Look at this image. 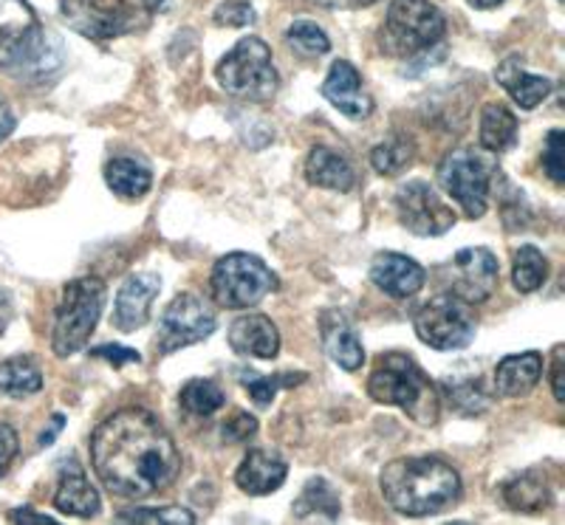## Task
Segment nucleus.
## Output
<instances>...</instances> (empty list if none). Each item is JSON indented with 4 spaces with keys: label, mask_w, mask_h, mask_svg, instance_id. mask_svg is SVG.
<instances>
[{
    "label": "nucleus",
    "mask_w": 565,
    "mask_h": 525,
    "mask_svg": "<svg viewBox=\"0 0 565 525\" xmlns=\"http://www.w3.org/2000/svg\"><path fill=\"white\" fill-rule=\"evenodd\" d=\"M105 181H108L116 195L134 201L148 195L150 184H153V173L148 170V164L130 159V156H119V159H110L105 164Z\"/></svg>",
    "instance_id": "nucleus-27"
},
{
    "label": "nucleus",
    "mask_w": 565,
    "mask_h": 525,
    "mask_svg": "<svg viewBox=\"0 0 565 525\" xmlns=\"http://www.w3.org/2000/svg\"><path fill=\"white\" fill-rule=\"evenodd\" d=\"M18 452H20V438L18 432H14V427L0 424V478L9 472V467H12V461L18 458Z\"/></svg>",
    "instance_id": "nucleus-41"
},
{
    "label": "nucleus",
    "mask_w": 565,
    "mask_h": 525,
    "mask_svg": "<svg viewBox=\"0 0 565 525\" xmlns=\"http://www.w3.org/2000/svg\"><path fill=\"white\" fill-rule=\"evenodd\" d=\"M322 97L334 105L340 114H345L348 119H356V122L373 114V99L365 85H362V74L348 60H337L331 65L326 83H322Z\"/></svg>",
    "instance_id": "nucleus-15"
},
{
    "label": "nucleus",
    "mask_w": 565,
    "mask_h": 525,
    "mask_svg": "<svg viewBox=\"0 0 565 525\" xmlns=\"http://www.w3.org/2000/svg\"><path fill=\"white\" fill-rule=\"evenodd\" d=\"M12 523H40V525H52L54 517H49V514L32 512V506H23V508H14V512H12Z\"/></svg>",
    "instance_id": "nucleus-44"
},
{
    "label": "nucleus",
    "mask_w": 565,
    "mask_h": 525,
    "mask_svg": "<svg viewBox=\"0 0 565 525\" xmlns=\"http://www.w3.org/2000/svg\"><path fill=\"white\" fill-rule=\"evenodd\" d=\"M543 378V356L537 351L512 353L494 367V393L503 398H523Z\"/></svg>",
    "instance_id": "nucleus-22"
},
{
    "label": "nucleus",
    "mask_w": 565,
    "mask_h": 525,
    "mask_svg": "<svg viewBox=\"0 0 565 525\" xmlns=\"http://www.w3.org/2000/svg\"><path fill=\"white\" fill-rule=\"evenodd\" d=\"M371 280L376 289L385 291L393 300H407L424 289L427 269L413 257L398 255V251H380L371 262Z\"/></svg>",
    "instance_id": "nucleus-17"
},
{
    "label": "nucleus",
    "mask_w": 565,
    "mask_h": 525,
    "mask_svg": "<svg viewBox=\"0 0 565 525\" xmlns=\"http://www.w3.org/2000/svg\"><path fill=\"white\" fill-rule=\"evenodd\" d=\"M472 7L476 9H494V7H501L503 0H469Z\"/></svg>",
    "instance_id": "nucleus-47"
},
{
    "label": "nucleus",
    "mask_w": 565,
    "mask_h": 525,
    "mask_svg": "<svg viewBox=\"0 0 565 525\" xmlns=\"http://www.w3.org/2000/svg\"><path fill=\"white\" fill-rule=\"evenodd\" d=\"M494 77H498V83H501V88L507 90L509 97L526 110L537 108V105L554 90L552 79L526 71V65H523L521 57L503 60V63L498 65V71H494Z\"/></svg>",
    "instance_id": "nucleus-23"
},
{
    "label": "nucleus",
    "mask_w": 565,
    "mask_h": 525,
    "mask_svg": "<svg viewBox=\"0 0 565 525\" xmlns=\"http://www.w3.org/2000/svg\"><path fill=\"white\" fill-rule=\"evenodd\" d=\"M215 328H218V317L201 297L179 294L161 314L156 347H159V353H175L181 347L210 340Z\"/></svg>",
    "instance_id": "nucleus-11"
},
{
    "label": "nucleus",
    "mask_w": 565,
    "mask_h": 525,
    "mask_svg": "<svg viewBox=\"0 0 565 525\" xmlns=\"http://www.w3.org/2000/svg\"><path fill=\"white\" fill-rule=\"evenodd\" d=\"M340 512V494L326 478H311L295 500V519L300 523H337Z\"/></svg>",
    "instance_id": "nucleus-25"
},
{
    "label": "nucleus",
    "mask_w": 565,
    "mask_h": 525,
    "mask_svg": "<svg viewBox=\"0 0 565 525\" xmlns=\"http://www.w3.org/2000/svg\"><path fill=\"white\" fill-rule=\"evenodd\" d=\"M320 336L328 360L340 365L342 371L356 373L365 365V347H362V340L356 336V328L351 325V320L342 311H322Z\"/></svg>",
    "instance_id": "nucleus-18"
},
{
    "label": "nucleus",
    "mask_w": 565,
    "mask_h": 525,
    "mask_svg": "<svg viewBox=\"0 0 565 525\" xmlns=\"http://www.w3.org/2000/svg\"><path fill=\"white\" fill-rule=\"evenodd\" d=\"M90 356H97V360L110 362L114 367H122V365H139L141 356L134 351V347H125V345H99V347H90Z\"/></svg>",
    "instance_id": "nucleus-40"
},
{
    "label": "nucleus",
    "mask_w": 565,
    "mask_h": 525,
    "mask_svg": "<svg viewBox=\"0 0 565 525\" xmlns=\"http://www.w3.org/2000/svg\"><path fill=\"white\" fill-rule=\"evenodd\" d=\"M503 500L514 512H543L552 503L548 483L534 472H523L503 486Z\"/></svg>",
    "instance_id": "nucleus-29"
},
{
    "label": "nucleus",
    "mask_w": 565,
    "mask_h": 525,
    "mask_svg": "<svg viewBox=\"0 0 565 525\" xmlns=\"http://www.w3.org/2000/svg\"><path fill=\"white\" fill-rule=\"evenodd\" d=\"M447 34V20L430 0H393L387 7L382 43L396 57H418L436 49Z\"/></svg>",
    "instance_id": "nucleus-7"
},
{
    "label": "nucleus",
    "mask_w": 565,
    "mask_h": 525,
    "mask_svg": "<svg viewBox=\"0 0 565 525\" xmlns=\"http://www.w3.org/2000/svg\"><path fill=\"white\" fill-rule=\"evenodd\" d=\"M492 161L476 148H456L438 164V184L467 218H483L489 210V184H492Z\"/></svg>",
    "instance_id": "nucleus-10"
},
{
    "label": "nucleus",
    "mask_w": 565,
    "mask_h": 525,
    "mask_svg": "<svg viewBox=\"0 0 565 525\" xmlns=\"http://www.w3.org/2000/svg\"><path fill=\"white\" fill-rule=\"evenodd\" d=\"M563 373H565V362H563V347H554V365H552V393H554V398H557V401H565Z\"/></svg>",
    "instance_id": "nucleus-42"
},
{
    "label": "nucleus",
    "mask_w": 565,
    "mask_h": 525,
    "mask_svg": "<svg viewBox=\"0 0 565 525\" xmlns=\"http://www.w3.org/2000/svg\"><path fill=\"white\" fill-rule=\"evenodd\" d=\"M413 159H416V144H413L411 136L402 133L380 141V144L371 150L373 170L380 175H385V179H393V175H398L402 170H407V167L413 164Z\"/></svg>",
    "instance_id": "nucleus-31"
},
{
    "label": "nucleus",
    "mask_w": 565,
    "mask_h": 525,
    "mask_svg": "<svg viewBox=\"0 0 565 525\" xmlns=\"http://www.w3.org/2000/svg\"><path fill=\"white\" fill-rule=\"evenodd\" d=\"M99 506H103L99 492L85 478V469L74 458L63 461L57 492H54V508L60 514H74V517H97Z\"/></svg>",
    "instance_id": "nucleus-21"
},
{
    "label": "nucleus",
    "mask_w": 565,
    "mask_h": 525,
    "mask_svg": "<svg viewBox=\"0 0 565 525\" xmlns=\"http://www.w3.org/2000/svg\"><path fill=\"white\" fill-rule=\"evenodd\" d=\"M212 297L221 308L241 311L252 308L277 291V275L257 255L249 251H232L224 255L210 277Z\"/></svg>",
    "instance_id": "nucleus-8"
},
{
    "label": "nucleus",
    "mask_w": 565,
    "mask_h": 525,
    "mask_svg": "<svg viewBox=\"0 0 565 525\" xmlns=\"http://www.w3.org/2000/svg\"><path fill=\"white\" fill-rule=\"evenodd\" d=\"M226 404L224 390L212 378H190L179 393V407L186 416L210 418Z\"/></svg>",
    "instance_id": "nucleus-30"
},
{
    "label": "nucleus",
    "mask_w": 565,
    "mask_h": 525,
    "mask_svg": "<svg viewBox=\"0 0 565 525\" xmlns=\"http://www.w3.org/2000/svg\"><path fill=\"white\" fill-rule=\"evenodd\" d=\"M255 432H257V418L244 410L232 413V418H226L224 427H221V438H224L226 443H244L249 441Z\"/></svg>",
    "instance_id": "nucleus-39"
},
{
    "label": "nucleus",
    "mask_w": 565,
    "mask_h": 525,
    "mask_svg": "<svg viewBox=\"0 0 565 525\" xmlns=\"http://www.w3.org/2000/svg\"><path fill=\"white\" fill-rule=\"evenodd\" d=\"M14 125H18V119H14L12 108L7 105V99L0 97V141H7L14 133Z\"/></svg>",
    "instance_id": "nucleus-43"
},
{
    "label": "nucleus",
    "mask_w": 565,
    "mask_h": 525,
    "mask_svg": "<svg viewBox=\"0 0 565 525\" xmlns=\"http://www.w3.org/2000/svg\"><path fill=\"white\" fill-rule=\"evenodd\" d=\"M498 277H501V266L498 257L483 246H469L461 249L450 262V286L452 294L467 300L469 306L487 302L498 289Z\"/></svg>",
    "instance_id": "nucleus-14"
},
{
    "label": "nucleus",
    "mask_w": 565,
    "mask_h": 525,
    "mask_svg": "<svg viewBox=\"0 0 565 525\" xmlns=\"http://www.w3.org/2000/svg\"><path fill=\"white\" fill-rule=\"evenodd\" d=\"M90 467L110 494L145 500L175 483L181 452L153 413L125 407L94 429Z\"/></svg>",
    "instance_id": "nucleus-1"
},
{
    "label": "nucleus",
    "mask_w": 565,
    "mask_h": 525,
    "mask_svg": "<svg viewBox=\"0 0 565 525\" xmlns=\"http://www.w3.org/2000/svg\"><path fill=\"white\" fill-rule=\"evenodd\" d=\"M289 474V463L282 461L271 449H249L244 463L235 472V483L241 492L252 494V497H264V494L277 492L286 483Z\"/></svg>",
    "instance_id": "nucleus-19"
},
{
    "label": "nucleus",
    "mask_w": 565,
    "mask_h": 525,
    "mask_svg": "<svg viewBox=\"0 0 565 525\" xmlns=\"http://www.w3.org/2000/svg\"><path fill=\"white\" fill-rule=\"evenodd\" d=\"M367 396L387 407L405 410L413 421L424 427H433L441 413L436 385L407 353H382L367 378Z\"/></svg>",
    "instance_id": "nucleus-4"
},
{
    "label": "nucleus",
    "mask_w": 565,
    "mask_h": 525,
    "mask_svg": "<svg viewBox=\"0 0 565 525\" xmlns=\"http://www.w3.org/2000/svg\"><path fill=\"white\" fill-rule=\"evenodd\" d=\"M108 289L99 277H79L63 289V300L57 306L52 333V351L60 360H68L74 353L85 351L90 333L103 317Z\"/></svg>",
    "instance_id": "nucleus-5"
},
{
    "label": "nucleus",
    "mask_w": 565,
    "mask_h": 525,
    "mask_svg": "<svg viewBox=\"0 0 565 525\" xmlns=\"http://www.w3.org/2000/svg\"><path fill=\"white\" fill-rule=\"evenodd\" d=\"M63 63L60 43L45 34L29 0H0V68L45 79Z\"/></svg>",
    "instance_id": "nucleus-3"
},
{
    "label": "nucleus",
    "mask_w": 565,
    "mask_h": 525,
    "mask_svg": "<svg viewBox=\"0 0 565 525\" xmlns=\"http://www.w3.org/2000/svg\"><path fill=\"white\" fill-rule=\"evenodd\" d=\"M548 277V260L546 255L537 249V246H521V249L514 251V262H512V282L514 289L521 291V294H532L537 291Z\"/></svg>",
    "instance_id": "nucleus-32"
},
{
    "label": "nucleus",
    "mask_w": 565,
    "mask_h": 525,
    "mask_svg": "<svg viewBox=\"0 0 565 525\" xmlns=\"http://www.w3.org/2000/svg\"><path fill=\"white\" fill-rule=\"evenodd\" d=\"M63 427H65V416H52V424H49V429H43V436H40V441H38V447L40 449H45V447H52L54 443V438L60 436V432H63Z\"/></svg>",
    "instance_id": "nucleus-46"
},
{
    "label": "nucleus",
    "mask_w": 565,
    "mask_h": 525,
    "mask_svg": "<svg viewBox=\"0 0 565 525\" xmlns=\"http://www.w3.org/2000/svg\"><path fill=\"white\" fill-rule=\"evenodd\" d=\"M398 221L416 237H438L456 226V212L427 181H407L396 193Z\"/></svg>",
    "instance_id": "nucleus-13"
},
{
    "label": "nucleus",
    "mask_w": 565,
    "mask_h": 525,
    "mask_svg": "<svg viewBox=\"0 0 565 525\" xmlns=\"http://www.w3.org/2000/svg\"><path fill=\"white\" fill-rule=\"evenodd\" d=\"M60 12L74 32L90 40L122 38L136 29L134 0H60Z\"/></svg>",
    "instance_id": "nucleus-12"
},
{
    "label": "nucleus",
    "mask_w": 565,
    "mask_h": 525,
    "mask_svg": "<svg viewBox=\"0 0 565 525\" xmlns=\"http://www.w3.org/2000/svg\"><path fill=\"white\" fill-rule=\"evenodd\" d=\"M387 506L407 517H430L461 500V474L436 456L396 458L380 474Z\"/></svg>",
    "instance_id": "nucleus-2"
},
{
    "label": "nucleus",
    "mask_w": 565,
    "mask_h": 525,
    "mask_svg": "<svg viewBox=\"0 0 565 525\" xmlns=\"http://www.w3.org/2000/svg\"><path fill=\"white\" fill-rule=\"evenodd\" d=\"M116 523H145V525H153V523H168V525H193L195 514L190 508H181V506H161V508H122V512L116 514Z\"/></svg>",
    "instance_id": "nucleus-36"
},
{
    "label": "nucleus",
    "mask_w": 565,
    "mask_h": 525,
    "mask_svg": "<svg viewBox=\"0 0 565 525\" xmlns=\"http://www.w3.org/2000/svg\"><path fill=\"white\" fill-rule=\"evenodd\" d=\"M230 347L238 356L275 360L280 351V331L266 314H244L230 325Z\"/></svg>",
    "instance_id": "nucleus-20"
},
{
    "label": "nucleus",
    "mask_w": 565,
    "mask_h": 525,
    "mask_svg": "<svg viewBox=\"0 0 565 525\" xmlns=\"http://www.w3.org/2000/svg\"><path fill=\"white\" fill-rule=\"evenodd\" d=\"M286 40H289V45L300 57H322V54L331 52L328 34L317 23H311V20H297V23H291L289 32H286Z\"/></svg>",
    "instance_id": "nucleus-35"
},
{
    "label": "nucleus",
    "mask_w": 565,
    "mask_h": 525,
    "mask_svg": "<svg viewBox=\"0 0 565 525\" xmlns=\"http://www.w3.org/2000/svg\"><path fill=\"white\" fill-rule=\"evenodd\" d=\"M43 390V373L29 356L0 362V396L29 398Z\"/></svg>",
    "instance_id": "nucleus-28"
},
{
    "label": "nucleus",
    "mask_w": 565,
    "mask_h": 525,
    "mask_svg": "<svg viewBox=\"0 0 565 525\" xmlns=\"http://www.w3.org/2000/svg\"><path fill=\"white\" fill-rule=\"evenodd\" d=\"M221 88L244 103H269L277 94V68L271 63V49L260 38H244L215 68Z\"/></svg>",
    "instance_id": "nucleus-6"
},
{
    "label": "nucleus",
    "mask_w": 565,
    "mask_h": 525,
    "mask_svg": "<svg viewBox=\"0 0 565 525\" xmlns=\"http://www.w3.org/2000/svg\"><path fill=\"white\" fill-rule=\"evenodd\" d=\"M444 396L450 398L452 410L463 416H478L489 407V393L481 387V378H444Z\"/></svg>",
    "instance_id": "nucleus-33"
},
{
    "label": "nucleus",
    "mask_w": 565,
    "mask_h": 525,
    "mask_svg": "<svg viewBox=\"0 0 565 525\" xmlns=\"http://www.w3.org/2000/svg\"><path fill=\"white\" fill-rule=\"evenodd\" d=\"M565 133L563 130H548L546 148H543V170L557 186L565 184Z\"/></svg>",
    "instance_id": "nucleus-37"
},
{
    "label": "nucleus",
    "mask_w": 565,
    "mask_h": 525,
    "mask_svg": "<svg viewBox=\"0 0 565 525\" xmlns=\"http://www.w3.org/2000/svg\"><path fill=\"white\" fill-rule=\"evenodd\" d=\"M161 3H164V0H141V7L148 9V12H159Z\"/></svg>",
    "instance_id": "nucleus-48"
},
{
    "label": "nucleus",
    "mask_w": 565,
    "mask_h": 525,
    "mask_svg": "<svg viewBox=\"0 0 565 525\" xmlns=\"http://www.w3.org/2000/svg\"><path fill=\"white\" fill-rule=\"evenodd\" d=\"M161 280L159 275H150V271H139V275H130L122 282V289L116 294L114 302V328H119L122 333H134L139 328L148 325L150 320V306L159 297Z\"/></svg>",
    "instance_id": "nucleus-16"
},
{
    "label": "nucleus",
    "mask_w": 565,
    "mask_h": 525,
    "mask_svg": "<svg viewBox=\"0 0 565 525\" xmlns=\"http://www.w3.org/2000/svg\"><path fill=\"white\" fill-rule=\"evenodd\" d=\"M413 328H416V336L424 345L447 353L461 351V347L476 340L478 320L467 300L447 291V294L433 297V300L418 308L413 314Z\"/></svg>",
    "instance_id": "nucleus-9"
},
{
    "label": "nucleus",
    "mask_w": 565,
    "mask_h": 525,
    "mask_svg": "<svg viewBox=\"0 0 565 525\" xmlns=\"http://www.w3.org/2000/svg\"><path fill=\"white\" fill-rule=\"evenodd\" d=\"M481 148L487 153H507L518 144V119L509 108L498 103L483 105L481 110Z\"/></svg>",
    "instance_id": "nucleus-26"
},
{
    "label": "nucleus",
    "mask_w": 565,
    "mask_h": 525,
    "mask_svg": "<svg viewBox=\"0 0 565 525\" xmlns=\"http://www.w3.org/2000/svg\"><path fill=\"white\" fill-rule=\"evenodd\" d=\"M238 378H241V385L249 390V396L255 398L257 407H269V404L275 401V396L280 387L300 385V382H306V373H300V376H289V373L260 376V373H255V371H238Z\"/></svg>",
    "instance_id": "nucleus-34"
},
{
    "label": "nucleus",
    "mask_w": 565,
    "mask_h": 525,
    "mask_svg": "<svg viewBox=\"0 0 565 525\" xmlns=\"http://www.w3.org/2000/svg\"><path fill=\"white\" fill-rule=\"evenodd\" d=\"M212 20L226 29H244L255 23V9H252V3H246V0H226V3H221V7L215 9Z\"/></svg>",
    "instance_id": "nucleus-38"
},
{
    "label": "nucleus",
    "mask_w": 565,
    "mask_h": 525,
    "mask_svg": "<svg viewBox=\"0 0 565 525\" xmlns=\"http://www.w3.org/2000/svg\"><path fill=\"white\" fill-rule=\"evenodd\" d=\"M306 179H309V184L322 186V190H334V193H348L356 184L351 161L334 148L311 150L309 159H306Z\"/></svg>",
    "instance_id": "nucleus-24"
},
{
    "label": "nucleus",
    "mask_w": 565,
    "mask_h": 525,
    "mask_svg": "<svg viewBox=\"0 0 565 525\" xmlns=\"http://www.w3.org/2000/svg\"><path fill=\"white\" fill-rule=\"evenodd\" d=\"M322 9H331V12H342V9H365L373 7L376 0H317Z\"/></svg>",
    "instance_id": "nucleus-45"
}]
</instances>
